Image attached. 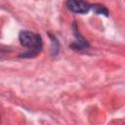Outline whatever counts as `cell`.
Instances as JSON below:
<instances>
[{"instance_id":"4","label":"cell","mask_w":125,"mask_h":125,"mask_svg":"<svg viewBox=\"0 0 125 125\" xmlns=\"http://www.w3.org/2000/svg\"><path fill=\"white\" fill-rule=\"evenodd\" d=\"M91 9L97 15H102V16H105V17L108 16V10L104 5H101V4H93V5H91Z\"/></svg>"},{"instance_id":"3","label":"cell","mask_w":125,"mask_h":125,"mask_svg":"<svg viewBox=\"0 0 125 125\" xmlns=\"http://www.w3.org/2000/svg\"><path fill=\"white\" fill-rule=\"evenodd\" d=\"M73 33L76 37V41L74 43H72L70 46L72 49L74 50H77V51H81V50H86L87 48H89V43L87 42V40L80 34L79 30H78V27L77 25L75 24V22L73 23Z\"/></svg>"},{"instance_id":"2","label":"cell","mask_w":125,"mask_h":125,"mask_svg":"<svg viewBox=\"0 0 125 125\" xmlns=\"http://www.w3.org/2000/svg\"><path fill=\"white\" fill-rule=\"evenodd\" d=\"M65 5L70 12L80 15L87 14L91 10V5L85 0H67Z\"/></svg>"},{"instance_id":"1","label":"cell","mask_w":125,"mask_h":125,"mask_svg":"<svg viewBox=\"0 0 125 125\" xmlns=\"http://www.w3.org/2000/svg\"><path fill=\"white\" fill-rule=\"evenodd\" d=\"M19 41L21 46L27 48V52L21 54V58H31L41 52L43 42L41 36L28 30H21L19 34Z\"/></svg>"}]
</instances>
